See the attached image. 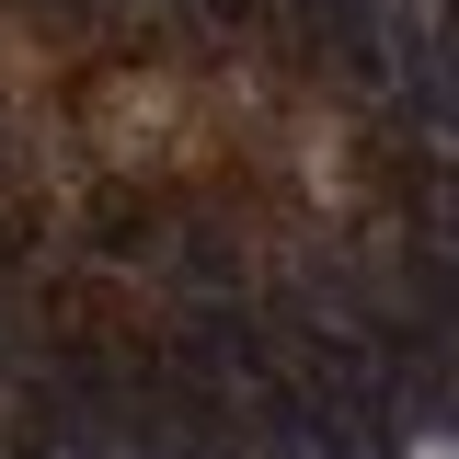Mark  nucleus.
<instances>
[{
  "label": "nucleus",
  "mask_w": 459,
  "mask_h": 459,
  "mask_svg": "<svg viewBox=\"0 0 459 459\" xmlns=\"http://www.w3.org/2000/svg\"><path fill=\"white\" fill-rule=\"evenodd\" d=\"M172 287H195V299L219 310V299H241V253H230L219 230H184V241H172Z\"/></svg>",
  "instance_id": "f257e3e1"
},
{
  "label": "nucleus",
  "mask_w": 459,
  "mask_h": 459,
  "mask_svg": "<svg viewBox=\"0 0 459 459\" xmlns=\"http://www.w3.org/2000/svg\"><path fill=\"white\" fill-rule=\"evenodd\" d=\"M448 253H459V219H448Z\"/></svg>",
  "instance_id": "f03ea898"
}]
</instances>
